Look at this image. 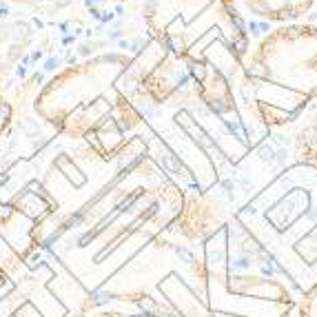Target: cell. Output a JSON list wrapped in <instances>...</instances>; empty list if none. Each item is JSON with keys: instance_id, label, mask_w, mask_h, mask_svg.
<instances>
[{"instance_id": "obj_2", "label": "cell", "mask_w": 317, "mask_h": 317, "mask_svg": "<svg viewBox=\"0 0 317 317\" xmlns=\"http://www.w3.org/2000/svg\"><path fill=\"white\" fill-rule=\"evenodd\" d=\"M184 208V191L144 156L98 195L78 226L76 251L82 269L73 280L94 300L122 266H127L149 242L167 231Z\"/></svg>"}, {"instance_id": "obj_4", "label": "cell", "mask_w": 317, "mask_h": 317, "mask_svg": "<svg viewBox=\"0 0 317 317\" xmlns=\"http://www.w3.org/2000/svg\"><path fill=\"white\" fill-rule=\"evenodd\" d=\"M235 98L255 135L295 122L317 100V29L282 25L249 45Z\"/></svg>"}, {"instance_id": "obj_9", "label": "cell", "mask_w": 317, "mask_h": 317, "mask_svg": "<svg viewBox=\"0 0 317 317\" xmlns=\"http://www.w3.org/2000/svg\"><path fill=\"white\" fill-rule=\"evenodd\" d=\"M295 317H317V286L313 291L301 295L300 306H297V311H295Z\"/></svg>"}, {"instance_id": "obj_7", "label": "cell", "mask_w": 317, "mask_h": 317, "mask_svg": "<svg viewBox=\"0 0 317 317\" xmlns=\"http://www.w3.org/2000/svg\"><path fill=\"white\" fill-rule=\"evenodd\" d=\"M42 244V218L20 204H0V293L33 269Z\"/></svg>"}, {"instance_id": "obj_1", "label": "cell", "mask_w": 317, "mask_h": 317, "mask_svg": "<svg viewBox=\"0 0 317 317\" xmlns=\"http://www.w3.org/2000/svg\"><path fill=\"white\" fill-rule=\"evenodd\" d=\"M233 218L211 233L171 224L94 295L156 317H295L300 293Z\"/></svg>"}, {"instance_id": "obj_5", "label": "cell", "mask_w": 317, "mask_h": 317, "mask_svg": "<svg viewBox=\"0 0 317 317\" xmlns=\"http://www.w3.org/2000/svg\"><path fill=\"white\" fill-rule=\"evenodd\" d=\"M233 220L300 293L317 286V169L293 164L255 193Z\"/></svg>"}, {"instance_id": "obj_10", "label": "cell", "mask_w": 317, "mask_h": 317, "mask_svg": "<svg viewBox=\"0 0 317 317\" xmlns=\"http://www.w3.org/2000/svg\"><path fill=\"white\" fill-rule=\"evenodd\" d=\"M11 122H14V107H11V102L5 95H0V140L9 131Z\"/></svg>"}, {"instance_id": "obj_3", "label": "cell", "mask_w": 317, "mask_h": 317, "mask_svg": "<svg viewBox=\"0 0 317 317\" xmlns=\"http://www.w3.org/2000/svg\"><path fill=\"white\" fill-rule=\"evenodd\" d=\"M129 58L118 53L69 64L47 80L33 100L36 115L58 135L115 153L144 122L120 89Z\"/></svg>"}, {"instance_id": "obj_6", "label": "cell", "mask_w": 317, "mask_h": 317, "mask_svg": "<svg viewBox=\"0 0 317 317\" xmlns=\"http://www.w3.org/2000/svg\"><path fill=\"white\" fill-rule=\"evenodd\" d=\"M144 20L153 40L218 78L222 76L211 67L206 32H218L239 64L251 45L238 0H144Z\"/></svg>"}, {"instance_id": "obj_8", "label": "cell", "mask_w": 317, "mask_h": 317, "mask_svg": "<svg viewBox=\"0 0 317 317\" xmlns=\"http://www.w3.org/2000/svg\"><path fill=\"white\" fill-rule=\"evenodd\" d=\"M80 317H156V315H149V313L125 306V304H102V306L91 308L89 313H84Z\"/></svg>"}]
</instances>
